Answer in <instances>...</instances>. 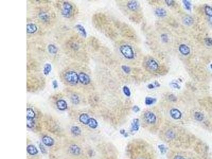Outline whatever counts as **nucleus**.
Segmentation results:
<instances>
[{
  "label": "nucleus",
  "instance_id": "nucleus-38",
  "mask_svg": "<svg viewBox=\"0 0 212 159\" xmlns=\"http://www.w3.org/2000/svg\"><path fill=\"white\" fill-rule=\"evenodd\" d=\"M140 108L138 107L137 106H134V107H133V110L134 112H138L140 111Z\"/></svg>",
  "mask_w": 212,
  "mask_h": 159
},
{
  "label": "nucleus",
  "instance_id": "nucleus-20",
  "mask_svg": "<svg viewBox=\"0 0 212 159\" xmlns=\"http://www.w3.org/2000/svg\"><path fill=\"white\" fill-rule=\"evenodd\" d=\"M183 22L186 26H190L193 23L194 21L192 17L187 16L184 18L183 20Z\"/></svg>",
  "mask_w": 212,
  "mask_h": 159
},
{
  "label": "nucleus",
  "instance_id": "nucleus-46",
  "mask_svg": "<svg viewBox=\"0 0 212 159\" xmlns=\"http://www.w3.org/2000/svg\"><path fill=\"white\" fill-rule=\"evenodd\" d=\"M211 69L212 70V64H211Z\"/></svg>",
  "mask_w": 212,
  "mask_h": 159
},
{
  "label": "nucleus",
  "instance_id": "nucleus-25",
  "mask_svg": "<svg viewBox=\"0 0 212 159\" xmlns=\"http://www.w3.org/2000/svg\"><path fill=\"white\" fill-rule=\"evenodd\" d=\"M194 117H195V118L197 120V121L199 122L203 121V119L204 118V115L200 112H196L195 113V114H194Z\"/></svg>",
  "mask_w": 212,
  "mask_h": 159
},
{
  "label": "nucleus",
  "instance_id": "nucleus-30",
  "mask_svg": "<svg viewBox=\"0 0 212 159\" xmlns=\"http://www.w3.org/2000/svg\"><path fill=\"white\" fill-rule=\"evenodd\" d=\"M123 90L124 92V93L127 97H130V96L131 93H130L129 89L127 86L124 87L123 88Z\"/></svg>",
  "mask_w": 212,
  "mask_h": 159
},
{
  "label": "nucleus",
  "instance_id": "nucleus-21",
  "mask_svg": "<svg viewBox=\"0 0 212 159\" xmlns=\"http://www.w3.org/2000/svg\"><path fill=\"white\" fill-rule=\"evenodd\" d=\"M155 14H156L158 17H164L167 15V12H166L165 10L163 9L159 8L155 11Z\"/></svg>",
  "mask_w": 212,
  "mask_h": 159
},
{
  "label": "nucleus",
  "instance_id": "nucleus-27",
  "mask_svg": "<svg viewBox=\"0 0 212 159\" xmlns=\"http://www.w3.org/2000/svg\"><path fill=\"white\" fill-rule=\"evenodd\" d=\"M205 12L206 15L210 17H212V8L210 6H206L205 8Z\"/></svg>",
  "mask_w": 212,
  "mask_h": 159
},
{
  "label": "nucleus",
  "instance_id": "nucleus-12",
  "mask_svg": "<svg viewBox=\"0 0 212 159\" xmlns=\"http://www.w3.org/2000/svg\"><path fill=\"white\" fill-rule=\"evenodd\" d=\"M140 128V121L139 119L135 118L133 119L131 125V132H137Z\"/></svg>",
  "mask_w": 212,
  "mask_h": 159
},
{
  "label": "nucleus",
  "instance_id": "nucleus-3",
  "mask_svg": "<svg viewBox=\"0 0 212 159\" xmlns=\"http://www.w3.org/2000/svg\"><path fill=\"white\" fill-rule=\"evenodd\" d=\"M73 12V6L69 2H65L63 4L62 10V15L65 18L71 17Z\"/></svg>",
  "mask_w": 212,
  "mask_h": 159
},
{
  "label": "nucleus",
  "instance_id": "nucleus-24",
  "mask_svg": "<svg viewBox=\"0 0 212 159\" xmlns=\"http://www.w3.org/2000/svg\"><path fill=\"white\" fill-rule=\"evenodd\" d=\"M71 132L73 134V135H75V136L80 135L81 133V131L80 129L78 127H77V126H73L71 128Z\"/></svg>",
  "mask_w": 212,
  "mask_h": 159
},
{
  "label": "nucleus",
  "instance_id": "nucleus-33",
  "mask_svg": "<svg viewBox=\"0 0 212 159\" xmlns=\"http://www.w3.org/2000/svg\"><path fill=\"white\" fill-rule=\"evenodd\" d=\"M205 44L208 46H212V39L211 38H206L204 39Z\"/></svg>",
  "mask_w": 212,
  "mask_h": 159
},
{
  "label": "nucleus",
  "instance_id": "nucleus-32",
  "mask_svg": "<svg viewBox=\"0 0 212 159\" xmlns=\"http://www.w3.org/2000/svg\"><path fill=\"white\" fill-rule=\"evenodd\" d=\"M182 2H183V4H184V5H185L186 9L188 10H191V6H192L191 3L189 1H186V0H184V1H183Z\"/></svg>",
  "mask_w": 212,
  "mask_h": 159
},
{
  "label": "nucleus",
  "instance_id": "nucleus-7",
  "mask_svg": "<svg viewBox=\"0 0 212 159\" xmlns=\"http://www.w3.org/2000/svg\"><path fill=\"white\" fill-rule=\"evenodd\" d=\"M147 66L148 69L153 71H157L159 68V65L157 62L153 59L148 60L147 62Z\"/></svg>",
  "mask_w": 212,
  "mask_h": 159
},
{
  "label": "nucleus",
  "instance_id": "nucleus-22",
  "mask_svg": "<svg viewBox=\"0 0 212 159\" xmlns=\"http://www.w3.org/2000/svg\"><path fill=\"white\" fill-rule=\"evenodd\" d=\"M52 65L49 63L46 64L44 68V73L45 75H47L51 72Z\"/></svg>",
  "mask_w": 212,
  "mask_h": 159
},
{
  "label": "nucleus",
  "instance_id": "nucleus-4",
  "mask_svg": "<svg viewBox=\"0 0 212 159\" xmlns=\"http://www.w3.org/2000/svg\"><path fill=\"white\" fill-rule=\"evenodd\" d=\"M144 119L146 122L149 124H154L157 121L156 116L151 111H146L145 113Z\"/></svg>",
  "mask_w": 212,
  "mask_h": 159
},
{
  "label": "nucleus",
  "instance_id": "nucleus-28",
  "mask_svg": "<svg viewBox=\"0 0 212 159\" xmlns=\"http://www.w3.org/2000/svg\"><path fill=\"white\" fill-rule=\"evenodd\" d=\"M27 124L28 128H33V127L34 126V125H35V122L34 121V119L27 118Z\"/></svg>",
  "mask_w": 212,
  "mask_h": 159
},
{
  "label": "nucleus",
  "instance_id": "nucleus-17",
  "mask_svg": "<svg viewBox=\"0 0 212 159\" xmlns=\"http://www.w3.org/2000/svg\"><path fill=\"white\" fill-rule=\"evenodd\" d=\"M76 29L78 30V31L80 33V34L82 35L83 37H87V32L86 29H84V28L82 26L80 25V24H77L76 26Z\"/></svg>",
  "mask_w": 212,
  "mask_h": 159
},
{
  "label": "nucleus",
  "instance_id": "nucleus-37",
  "mask_svg": "<svg viewBox=\"0 0 212 159\" xmlns=\"http://www.w3.org/2000/svg\"><path fill=\"white\" fill-rule=\"evenodd\" d=\"M120 133H121V134H122V135H124V136L125 137H127V136H128V134H127V133L126 132L125 130H124V129H121V130H120Z\"/></svg>",
  "mask_w": 212,
  "mask_h": 159
},
{
  "label": "nucleus",
  "instance_id": "nucleus-2",
  "mask_svg": "<svg viewBox=\"0 0 212 159\" xmlns=\"http://www.w3.org/2000/svg\"><path fill=\"white\" fill-rule=\"evenodd\" d=\"M122 55L128 59H132L134 57V53L132 48L129 45H123L120 48Z\"/></svg>",
  "mask_w": 212,
  "mask_h": 159
},
{
  "label": "nucleus",
  "instance_id": "nucleus-19",
  "mask_svg": "<svg viewBox=\"0 0 212 159\" xmlns=\"http://www.w3.org/2000/svg\"><path fill=\"white\" fill-rule=\"evenodd\" d=\"M127 6H128V8L132 10L133 11H134L137 9V3L136 2V1H130L128 3V4H127Z\"/></svg>",
  "mask_w": 212,
  "mask_h": 159
},
{
  "label": "nucleus",
  "instance_id": "nucleus-6",
  "mask_svg": "<svg viewBox=\"0 0 212 159\" xmlns=\"http://www.w3.org/2000/svg\"><path fill=\"white\" fill-rule=\"evenodd\" d=\"M170 115L171 117L175 119H179L181 118L182 114L181 111L177 109L174 108L172 109L170 111Z\"/></svg>",
  "mask_w": 212,
  "mask_h": 159
},
{
  "label": "nucleus",
  "instance_id": "nucleus-40",
  "mask_svg": "<svg viewBox=\"0 0 212 159\" xmlns=\"http://www.w3.org/2000/svg\"><path fill=\"white\" fill-rule=\"evenodd\" d=\"M161 37H162V40H163L164 41H165V42L168 41V37H167V35H162V36H161Z\"/></svg>",
  "mask_w": 212,
  "mask_h": 159
},
{
  "label": "nucleus",
  "instance_id": "nucleus-31",
  "mask_svg": "<svg viewBox=\"0 0 212 159\" xmlns=\"http://www.w3.org/2000/svg\"><path fill=\"white\" fill-rule=\"evenodd\" d=\"M71 99H72V102H73V103L74 104L76 105V104H79V97L77 96V95H76V94L73 95L72 96Z\"/></svg>",
  "mask_w": 212,
  "mask_h": 159
},
{
  "label": "nucleus",
  "instance_id": "nucleus-34",
  "mask_svg": "<svg viewBox=\"0 0 212 159\" xmlns=\"http://www.w3.org/2000/svg\"><path fill=\"white\" fill-rule=\"evenodd\" d=\"M122 68L123 70L126 73H129L130 71V69L128 66H127L126 65H123Z\"/></svg>",
  "mask_w": 212,
  "mask_h": 159
},
{
  "label": "nucleus",
  "instance_id": "nucleus-41",
  "mask_svg": "<svg viewBox=\"0 0 212 159\" xmlns=\"http://www.w3.org/2000/svg\"><path fill=\"white\" fill-rule=\"evenodd\" d=\"M165 2L168 6H171L174 3V1H170H170H165Z\"/></svg>",
  "mask_w": 212,
  "mask_h": 159
},
{
  "label": "nucleus",
  "instance_id": "nucleus-5",
  "mask_svg": "<svg viewBox=\"0 0 212 159\" xmlns=\"http://www.w3.org/2000/svg\"><path fill=\"white\" fill-rule=\"evenodd\" d=\"M79 80L80 82L84 85H87L90 82V78L88 74L83 72L79 74Z\"/></svg>",
  "mask_w": 212,
  "mask_h": 159
},
{
  "label": "nucleus",
  "instance_id": "nucleus-42",
  "mask_svg": "<svg viewBox=\"0 0 212 159\" xmlns=\"http://www.w3.org/2000/svg\"><path fill=\"white\" fill-rule=\"evenodd\" d=\"M171 86L175 88H177V89H179L180 88V87L179 86V85L176 83H172L171 84Z\"/></svg>",
  "mask_w": 212,
  "mask_h": 159
},
{
  "label": "nucleus",
  "instance_id": "nucleus-18",
  "mask_svg": "<svg viewBox=\"0 0 212 159\" xmlns=\"http://www.w3.org/2000/svg\"><path fill=\"white\" fill-rule=\"evenodd\" d=\"M48 51L52 54H55L57 53L58 49L56 46L53 44H49L48 46Z\"/></svg>",
  "mask_w": 212,
  "mask_h": 159
},
{
  "label": "nucleus",
  "instance_id": "nucleus-29",
  "mask_svg": "<svg viewBox=\"0 0 212 159\" xmlns=\"http://www.w3.org/2000/svg\"><path fill=\"white\" fill-rule=\"evenodd\" d=\"M158 148H159V150H160V151L161 152V154H164L166 152H167V147H165V146L164 145H163V144L159 145L158 146Z\"/></svg>",
  "mask_w": 212,
  "mask_h": 159
},
{
  "label": "nucleus",
  "instance_id": "nucleus-16",
  "mask_svg": "<svg viewBox=\"0 0 212 159\" xmlns=\"http://www.w3.org/2000/svg\"><path fill=\"white\" fill-rule=\"evenodd\" d=\"M98 124L96 120L93 118H90L87 125L89 126L91 128L95 129L98 127Z\"/></svg>",
  "mask_w": 212,
  "mask_h": 159
},
{
  "label": "nucleus",
  "instance_id": "nucleus-43",
  "mask_svg": "<svg viewBox=\"0 0 212 159\" xmlns=\"http://www.w3.org/2000/svg\"><path fill=\"white\" fill-rule=\"evenodd\" d=\"M169 98H170V99H171V100H172V101H176V98L174 96V95H170L169 96Z\"/></svg>",
  "mask_w": 212,
  "mask_h": 159
},
{
  "label": "nucleus",
  "instance_id": "nucleus-44",
  "mask_svg": "<svg viewBox=\"0 0 212 159\" xmlns=\"http://www.w3.org/2000/svg\"><path fill=\"white\" fill-rule=\"evenodd\" d=\"M175 159H185V158L182 157V156H180V155H177L175 158Z\"/></svg>",
  "mask_w": 212,
  "mask_h": 159
},
{
  "label": "nucleus",
  "instance_id": "nucleus-8",
  "mask_svg": "<svg viewBox=\"0 0 212 159\" xmlns=\"http://www.w3.org/2000/svg\"><path fill=\"white\" fill-rule=\"evenodd\" d=\"M42 143L47 146H52L54 144V141L52 137L48 136H44L42 137Z\"/></svg>",
  "mask_w": 212,
  "mask_h": 159
},
{
  "label": "nucleus",
  "instance_id": "nucleus-14",
  "mask_svg": "<svg viewBox=\"0 0 212 159\" xmlns=\"http://www.w3.org/2000/svg\"><path fill=\"white\" fill-rule=\"evenodd\" d=\"M38 29V28L36 24L34 23L28 24L27 26V33L29 34H33L36 32Z\"/></svg>",
  "mask_w": 212,
  "mask_h": 159
},
{
  "label": "nucleus",
  "instance_id": "nucleus-1",
  "mask_svg": "<svg viewBox=\"0 0 212 159\" xmlns=\"http://www.w3.org/2000/svg\"><path fill=\"white\" fill-rule=\"evenodd\" d=\"M66 81L71 85H75L79 82V75L74 71H69L66 73L64 76Z\"/></svg>",
  "mask_w": 212,
  "mask_h": 159
},
{
  "label": "nucleus",
  "instance_id": "nucleus-13",
  "mask_svg": "<svg viewBox=\"0 0 212 159\" xmlns=\"http://www.w3.org/2000/svg\"><path fill=\"white\" fill-rule=\"evenodd\" d=\"M27 152L31 155H36L38 153L37 148L33 145H29L27 146Z\"/></svg>",
  "mask_w": 212,
  "mask_h": 159
},
{
  "label": "nucleus",
  "instance_id": "nucleus-45",
  "mask_svg": "<svg viewBox=\"0 0 212 159\" xmlns=\"http://www.w3.org/2000/svg\"><path fill=\"white\" fill-rule=\"evenodd\" d=\"M148 88H150V89H153V88H154V87H155V85H153V84H150L148 85Z\"/></svg>",
  "mask_w": 212,
  "mask_h": 159
},
{
  "label": "nucleus",
  "instance_id": "nucleus-36",
  "mask_svg": "<svg viewBox=\"0 0 212 159\" xmlns=\"http://www.w3.org/2000/svg\"><path fill=\"white\" fill-rule=\"evenodd\" d=\"M39 148L40 149L41 152L42 153H46V149L45 148V147H44V146L42 145L41 144H39Z\"/></svg>",
  "mask_w": 212,
  "mask_h": 159
},
{
  "label": "nucleus",
  "instance_id": "nucleus-23",
  "mask_svg": "<svg viewBox=\"0 0 212 159\" xmlns=\"http://www.w3.org/2000/svg\"><path fill=\"white\" fill-rule=\"evenodd\" d=\"M35 112L34 111L33 109L31 108H27V118L34 119L35 117Z\"/></svg>",
  "mask_w": 212,
  "mask_h": 159
},
{
  "label": "nucleus",
  "instance_id": "nucleus-9",
  "mask_svg": "<svg viewBox=\"0 0 212 159\" xmlns=\"http://www.w3.org/2000/svg\"><path fill=\"white\" fill-rule=\"evenodd\" d=\"M179 52L183 55H187L190 53L189 47L185 44H181L180 45L179 47Z\"/></svg>",
  "mask_w": 212,
  "mask_h": 159
},
{
  "label": "nucleus",
  "instance_id": "nucleus-11",
  "mask_svg": "<svg viewBox=\"0 0 212 159\" xmlns=\"http://www.w3.org/2000/svg\"><path fill=\"white\" fill-rule=\"evenodd\" d=\"M69 151L71 153L74 155H78L81 152L80 148L76 145H72L69 148Z\"/></svg>",
  "mask_w": 212,
  "mask_h": 159
},
{
  "label": "nucleus",
  "instance_id": "nucleus-15",
  "mask_svg": "<svg viewBox=\"0 0 212 159\" xmlns=\"http://www.w3.org/2000/svg\"><path fill=\"white\" fill-rule=\"evenodd\" d=\"M90 117L86 114H82L79 117V121L80 122L82 123V124L84 125H88V122H89Z\"/></svg>",
  "mask_w": 212,
  "mask_h": 159
},
{
  "label": "nucleus",
  "instance_id": "nucleus-35",
  "mask_svg": "<svg viewBox=\"0 0 212 159\" xmlns=\"http://www.w3.org/2000/svg\"><path fill=\"white\" fill-rule=\"evenodd\" d=\"M40 17L42 20H44L48 19V16L46 15V14L43 13H42L41 14H40Z\"/></svg>",
  "mask_w": 212,
  "mask_h": 159
},
{
  "label": "nucleus",
  "instance_id": "nucleus-39",
  "mask_svg": "<svg viewBox=\"0 0 212 159\" xmlns=\"http://www.w3.org/2000/svg\"><path fill=\"white\" fill-rule=\"evenodd\" d=\"M53 87H54V89H56V88H57L58 87V83L57 81L56 80H54L53 81Z\"/></svg>",
  "mask_w": 212,
  "mask_h": 159
},
{
  "label": "nucleus",
  "instance_id": "nucleus-26",
  "mask_svg": "<svg viewBox=\"0 0 212 159\" xmlns=\"http://www.w3.org/2000/svg\"><path fill=\"white\" fill-rule=\"evenodd\" d=\"M155 101H156V99H154L151 97H146L145 98V103L146 105H151L153 103H154Z\"/></svg>",
  "mask_w": 212,
  "mask_h": 159
},
{
  "label": "nucleus",
  "instance_id": "nucleus-10",
  "mask_svg": "<svg viewBox=\"0 0 212 159\" xmlns=\"http://www.w3.org/2000/svg\"><path fill=\"white\" fill-rule=\"evenodd\" d=\"M56 105L58 109L60 110H65L68 108V105H67L66 102L64 100H59L56 102Z\"/></svg>",
  "mask_w": 212,
  "mask_h": 159
}]
</instances>
